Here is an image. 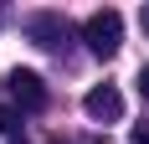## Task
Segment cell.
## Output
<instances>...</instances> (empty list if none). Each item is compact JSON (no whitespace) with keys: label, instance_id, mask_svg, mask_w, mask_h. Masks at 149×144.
I'll return each mask as SVG.
<instances>
[{"label":"cell","instance_id":"8992f818","mask_svg":"<svg viewBox=\"0 0 149 144\" xmlns=\"http://www.w3.org/2000/svg\"><path fill=\"white\" fill-rule=\"evenodd\" d=\"M139 98L149 103V62H144V67H139Z\"/></svg>","mask_w":149,"mask_h":144},{"label":"cell","instance_id":"9c48e42d","mask_svg":"<svg viewBox=\"0 0 149 144\" xmlns=\"http://www.w3.org/2000/svg\"><path fill=\"white\" fill-rule=\"evenodd\" d=\"M0 144H26V139H21V129H15V134H10V139H0Z\"/></svg>","mask_w":149,"mask_h":144},{"label":"cell","instance_id":"30bf717a","mask_svg":"<svg viewBox=\"0 0 149 144\" xmlns=\"http://www.w3.org/2000/svg\"><path fill=\"white\" fill-rule=\"evenodd\" d=\"M46 144H67V139H46Z\"/></svg>","mask_w":149,"mask_h":144},{"label":"cell","instance_id":"5b68a950","mask_svg":"<svg viewBox=\"0 0 149 144\" xmlns=\"http://www.w3.org/2000/svg\"><path fill=\"white\" fill-rule=\"evenodd\" d=\"M15 124H21V118H15L10 108H5V103H0V139H10V134H15Z\"/></svg>","mask_w":149,"mask_h":144},{"label":"cell","instance_id":"6da1fadb","mask_svg":"<svg viewBox=\"0 0 149 144\" xmlns=\"http://www.w3.org/2000/svg\"><path fill=\"white\" fill-rule=\"evenodd\" d=\"M82 41H88L93 57H103V62H108V57L123 46V15H118V10H93V15H88V26H82Z\"/></svg>","mask_w":149,"mask_h":144},{"label":"cell","instance_id":"ba28073f","mask_svg":"<svg viewBox=\"0 0 149 144\" xmlns=\"http://www.w3.org/2000/svg\"><path fill=\"white\" fill-rule=\"evenodd\" d=\"M139 26H144V36H149V5H144V15H139Z\"/></svg>","mask_w":149,"mask_h":144},{"label":"cell","instance_id":"7a4b0ae2","mask_svg":"<svg viewBox=\"0 0 149 144\" xmlns=\"http://www.w3.org/2000/svg\"><path fill=\"white\" fill-rule=\"evenodd\" d=\"M26 36L36 46H41V52H67V46H72V21H67V15H57V10H36L26 21Z\"/></svg>","mask_w":149,"mask_h":144},{"label":"cell","instance_id":"277c9868","mask_svg":"<svg viewBox=\"0 0 149 144\" xmlns=\"http://www.w3.org/2000/svg\"><path fill=\"white\" fill-rule=\"evenodd\" d=\"M5 87H10V98L21 103V108H31V113H41V108H46V82L36 77V72L15 67L10 77H5Z\"/></svg>","mask_w":149,"mask_h":144},{"label":"cell","instance_id":"52a82bcc","mask_svg":"<svg viewBox=\"0 0 149 144\" xmlns=\"http://www.w3.org/2000/svg\"><path fill=\"white\" fill-rule=\"evenodd\" d=\"M129 144H149V124H139V129L129 134Z\"/></svg>","mask_w":149,"mask_h":144},{"label":"cell","instance_id":"3957f363","mask_svg":"<svg viewBox=\"0 0 149 144\" xmlns=\"http://www.w3.org/2000/svg\"><path fill=\"white\" fill-rule=\"evenodd\" d=\"M82 113H88L93 124H118V118H123V93L113 82L88 87V93H82Z\"/></svg>","mask_w":149,"mask_h":144}]
</instances>
